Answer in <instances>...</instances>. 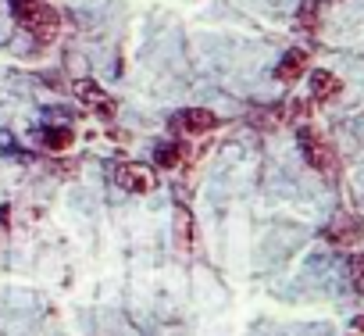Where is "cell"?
Segmentation results:
<instances>
[{
    "mask_svg": "<svg viewBox=\"0 0 364 336\" xmlns=\"http://www.w3.org/2000/svg\"><path fill=\"white\" fill-rule=\"evenodd\" d=\"M11 11L26 33H33L40 43H54L61 33V19L47 0H11Z\"/></svg>",
    "mask_w": 364,
    "mask_h": 336,
    "instance_id": "1",
    "label": "cell"
},
{
    "mask_svg": "<svg viewBox=\"0 0 364 336\" xmlns=\"http://www.w3.org/2000/svg\"><path fill=\"white\" fill-rule=\"evenodd\" d=\"M300 147H304V157H307V164L314 168V172H321V176H332L336 172V150H332V143L325 136L304 129L300 132Z\"/></svg>",
    "mask_w": 364,
    "mask_h": 336,
    "instance_id": "2",
    "label": "cell"
},
{
    "mask_svg": "<svg viewBox=\"0 0 364 336\" xmlns=\"http://www.w3.org/2000/svg\"><path fill=\"white\" fill-rule=\"evenodd\" d=\"M114 183L125 190V194H150L157 187L154 179V168L150 164H139V161H122L114 168Z\"/></svg>",
    "mask_w": 364,
    "mask_h": 336,
    "instance_id": "3",
    "label": "cell"
},
{
    "mask_svg": "<svg viewBox=\"0 0 364 336\" xmlns=\"http://www.w3.org/2000/svg\"><path fill=\"white\" fill-rule=\"evenodd\" d=\"M171 129L178 136H204V132L215 129V115L204 111V107H186V111H178L171 118Z\"/></svg>",
    "mask_w": 364,
    "mask_h": 336,
    "instance_id": "4",
    "label": "cell"
},
{
    "mask_svg": "<svg viewBox=\"0 0 364 336\" xmlns=\"http://www.w3.org/2000/svg\"><path fill=\"white\" fill-rule=\"evenodd\" d=\"M75 100L82 104V107H90V111H97V115H114V104H111V97L93 83V79H79L75 83Z\"/></svg>",
    "mask_w": 364,
    "mask_h": 336,
    "instance_id": "5",
    "label": "cell"
},
{
    "mask_svg": "<svg viewBox=\"0 0 364 336\" xmlns=\"http://www.w3.org/2000/svg\"><path fill=\"white\" fill-rule=\"evenodd\" d=\"M343 90V83L332 75V72H325V68H318V72H311V97L318 100V104H325V100H332L336 93Z\"/></svg>",
    "mask_w": 364,
    "mask_h": 336,
    "instance_id": "6",
    "label": "cell"
},
{
    "mask_svg": "<svg viewBox=\"0 0 364 336\" xmlns=\"http://www.w3.org/2000/svg\"><path fill=\"white\" fill-rule=\"evenodd\" d=\"M304 72H307V51H300V47L289 51V54L282 58V65L275 68V75H279L282 83H296Z\"/></svg>",
    "mask_w": 364,
    "mask_h": 336,
    "instance_id": "7",
    "label": "cell"
},
{
    "mask_svg": "<svg viewBox=\"0 0 364 336\" xmlns=\"http://www.w3.org/2000/svg\"><path fill=\"white\" fill-rule=\"evenodd\" d=\"M332 243H339V247H350V243H360L364 240V226L357 222V219H339L336 226H332Z\"/></svg>",
    "mask_w": 364,
    "mask_h": 336,
    "instance_id": "8",
    "label": "cell"
},
{
    "mask_svg": "<svg viewBox=\"0 0 364 336\" xmlns=\"http://www.w3.org/2000/svg\"><path fill=\"white\" fill-rule=\"evenodd\" d=\"M43 143L54 147V150H61V147L72 143V132H68V129H47V132H43Z\"/></svg>",
    "mask_w": 364,
    "mask_h": 336,
    "instance_id": "9",
    "label": "cell"
},
{
    "mask_svg": "<svg viewBox=\"0 0 364 336\" xmlns=\"http://www.w3.org/2000/svg\"><path fill=\"white\" fill-rule=\"evenodd\" d=\"M178 240H182V247H190V243H193V233H190V211H186V208L178 211Z\"/></svg>",
    "mask_w": 364,
    "mask_h": 336,
    "instance_id": "10",
    "label": "cell"
},
{
    "mask_svg": "<svg viewBox=\"0 0 364 336\" xmlns=\"http://www.w3.org/2000/svg\"><path fill=\"white\" fill-rule=\"evenodd\" d=\"M157 161L168 164V168L178 164V147H175V143H161V147H157Z\"/></svg>",
    "mask_w": 364,
    "mask_h": 336,
    "instance_id": "11",
    "label": "cell"
},
{
    "mask_svg": "<svg viewBox=\"0 0 364 336\" xmlns=\"http://www.w3.org/2000/svg\"><path fill=\"white\" fill-rule=\"evenodd\" d=\"M350 275H353L357 290L364 293V258H353V265H350Z\"/></svg>",
    "mask_w": 364,
    "mask_h": 336,
    "instance_id": "12",
    "label": "cell"
}]
</instances>
